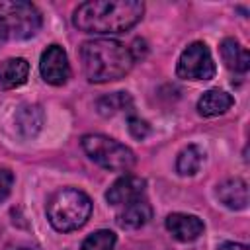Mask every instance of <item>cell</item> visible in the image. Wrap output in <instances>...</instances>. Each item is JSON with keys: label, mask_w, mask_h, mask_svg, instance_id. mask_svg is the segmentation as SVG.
Masks as SVG:
<instances>
[{"label": "cell", "mask_w": 250, "mask_h": 250, "mask_svg": "<svg viewBox=\"0 0 250 250\" xmlns=\"http://www.w3.org/2000/svg\"><path fill=\"white\" fill-rule=\"evenodd\" d=\"M12 186H14V174L8 168H0V203L8 199V195L12 193Z\"/></svg>", "instance_id": "cell-19"}, {"label": "cell", "mask_w": 250, "mask_h": 250, "mask_svg": "<svg viewBox=\"0 0 250 250\" xmlns=\"http://www.w3.org/2000/svg\"><path fill=\"white\" fill-rule=\"evenodd\" d=\"M143 14L145 4L141 0H90L74 10L72 23L84 33L111 35L131 29Z\"/></svg>", "instance_id": "cell-1"}, {"label": "cell", "mask_w": 250, "mask_h": 250, "mask_svg": "<svg viewBox=\"0 0 250 250\" xmlns=\"http://www.w3.org/2000/svg\"><path fill=\"white\" fill-rule=\"evenodd\" d=\"M234 105V98L219 88H211L207 92H203V96L197 100V111L203 117H215V115H223L227 113L230 107Z\"/></svg>", "instance_id": "cell-13"}, {"label": "cell", "mask_w": 250, "mask_h": 250, "mask_svg": "<svg viewBox=\"0 0 250 250\" xmlns=\"http://www.w3.org/2000/svg\"><path fill=\"white\" fill-rule=\"evenodd\" d=\"M80 145L92 162L109 172H129L137 162L135 152L129 146L100 133L84 135Z\"/></svg>", "instance_id": "cell-5"}, {"label": "cell", "mask_w": 250, "mask_h": 250, "mask_svg": "<svg viewBox=\"0 0 250 250\" xmlns=\"http://www.w3.org/2000/svg\"><path fill=\"white\" fill-rule=\"evenodd\" d=\"M166 229L168 232L180 240V242H191L195 238H199L203 234V221L195 215H188V213H170L166 217Z\"/></svg>", "instance_id": "cell-9"}, {"label": "cell", "mask_w": 250, "mask_h": 250, "mask_svg": "<svg viewBox=\"0 0 250 250\" xmlns=\"http://www.w3.org/2000/svg\"><path fill=\"white\" fill-rule=\"evenodd\" d=\"M43 121H45V113L35 104L33 105H21L16 113V127L21 133V137H25V139L35 137L41 131Z\"/></svg>", "instance_id": "cell-15"}, {"label": "cell", "mask_w": 250, "mask_h": 250, "mask_svg": "<svg viewBox=\"0 0 250 250\" xmlns=\"http://www.w3.org/2000/svg\"><path fill=\"white\" fill-rule=\"evenodd\" d=\"M92 215V199L76 189V188H62L51 195L47 203V219L51 227L59 232L78 230L88 223Z\"/></svg>", "instance_id": "cell-3"}, {"label": "cell", "mask_w": 250, "mask_h": 250, "mask_svg": "<svg viewBox=\"0 0 250 250\" xmlns=\"http://www.w3.org/2000/svg\"><path fill=\"white\" fill-rule=\"evenodd\" d=\"M203 162V150L195 145H188L186 148L180 150L176 158V172L180 176H193L199 172Z\"/></svg>", "instance_id": "cell-16"}, {"label": "cell", "mask_w": 250, "mask_h": 250, "mask_svg": "<svg viewBox=\"0 0 250 250\" xmlns=\"http://www.w3.org/2000/svg\"><path fill=\"white\" fill-rule=\"evenodd\" d=\"M29 76V62L21 57H12L0 62V88L14 90L27 82Z\"/></svg>", "instance_id": "cell-12"}, {"label": "cell", "mask_w": 250, "mask_h": 250, "mask_svg": "<svg viewBox=\"0 0 250 250\" xmlns=\"http://www.w3.org/2000/svg\"><path fill=\"white\" fill-rule=\"evenodd\" d=\"M127 105H131V96L127 92H115L98 102V109L102 115H113L117 111H123Z\"/></svg>", "instance_id": "cell-18"}, {"label": "cell", "mask_w": 250, "mask_h": 250, "mask_svg": "<svg viewBox=\"0 0 250 250\" xmlns=\"http://www.w3.org/2000/svg\"><path fill=\"white\" fill-rule=\"evenodd\" d=\"M21 250H25V248H21Z\"/></svg>", "instance_id": "cell-22"}, {"label": "cell", "mask_w": 250, "mask_h": 250, "mask_svg": "<svg viewBox=\"0 0 250 250\" xmlns=\"http://www.w3.org/2000/svg\"><path fill=\"white\" fill-rule=\"evenodd\" d=\"M219 51H221V59L225 62V66L232 72H238V74H244L250 66V55L248 51L234 39V37H227L221 41L219 45Z\"/></svg>", "instance_id": "cell-14"}, {"label": "cell", "mask_w": 250, "mask_h": 250, "mask_svg": "<svg viewBox=\"0 0 250 250\" xmlns=\"http://www.w3.org/2000/svg\"><path fill=\"white\" fill-rule=\"evenodd\" d=\"M80 61L84 74L90 82L104 84L113 82L129 74L133 68L135 57L129 47L117 39H90L80 47Z\"/></svg>", "instance_id": "cell-2"}, {"label": "cell", "mask_w": 250, "mask_h": 250, "mask_svg": "<svg viewBox=\"0 0 250 250\" xmlns=\"http://www.w3.org/2000/svg\"><path fill=\"white\" fill-rule=\"evenodd\" d=\"M146 189V182L141 178V176H135V174H125L121 178H117L109 189L105 191V199L109 205H115V207H121L133 199H139L143 197Z\"/></svg>", "instance_id": "cell-8"}, {"label": "cell", "mask_w": 250, "mask_h": 250, "mask_svg": "<svg viewBox=\"0 0 250 250\" xmlns=\"http://www.w3.org/2000/svg\"><path fill=\"white\" fill-rule=\"evenodd\" d=\"M43 18L35 4L23 0H8L0 4V45L8 41H23L41 29Z\"/></svg>", "instance_id": "cell-4"}, {"label": "cell", "mask_w": 250, "mask_h": 250, "mask_svg": "<svg viewBox=\"0 0 250 250\" xmlns=\"http://www.w3.org/2000/svg\"><path fill=\"white\" fill-rule=\"evenodd\" d=\"M129 133L135 137V139H145L148 133H150V127H148V123L145 121V119H141V117H131L129 119Z\"/></svg>", "instance_id": "cell-20"}, {"label": "cell", "mask_w": 250, "mask_h": 250, "mask_svg": "<svg viewBox=\"0 0 250 250\" xmlns=\"http://www.w3.org/2000/svg\"><path fill=\"white\" fill-rule=\"evenodd\" d=\"M217 197L219 201L232 211L246 209L248 205V186L242 178H230L217 186Z\"/></svg>", "instance_id": "cell-11"}, {"label": "cell", "mask_w": 250, "mask_h": 250, "mask_svg": "<svg viewBox=\"0 0 250 250\" xmlns=\"http://www.w3.org/2000/svg\"><path fill=\"white\" fill-rule=\"evenodd\" d=\"M115 242H117L115 232H111L107 229H102V230H96L90 236H86L80 250H113Z\"/></svg>", "instance_id": "cell-17"}, {"label": "cell", "mask_w": 250, "mask_h": 250, "mask_svg": "<svg viewBox=\"0 0 250 250\" xmlns=\"http://www.w3.org/2000/svg\"><path fill=\"white\" fill-rule=\"evenodd\" d=\"M217 250H248V246L240 244V242H223Z\"/></svg>", "instance_id": "cell-21"}, {"label": "cell", "mask_w": 250, "mask_h": 250, "mask_svg": "<svg viewBox=\"0 0 250 250\" xmlns=\"http://www.w3.org/2000/svg\"><path fill=\"white\" fill-rule=\"evenodd\" d=\"M150 219H152V207L145 197H139V199H133V201L121 205V211L115 217L117 225L121 229H127V230L141 229Z\"/></svg>", "instance_id": "cell-10"}, {"label": "cell", "mask_w": 250, "mask_h": 250, "mask_svg": "<svg viewBox=\"0 0 250 250\" xmlns=\"http://www.w3.org/2000/svg\"><path fill=\"white\" fill-rule=\"evenodd\" d=\"M217 72L215 61L211 57L209 47L203 41H193L189 43L180 59H178V66H176V74L184 80H209L213 78Z\"/></svg>", "instance_id": "cell-6"}, {"label": "cell", "mask_w": 250, "mask_h": 250, "mask_svg": "<svg viewBox=\"0 0 250 250\" xmlns=\"http://www.w3.org/2000/svg\"><path fill=\"white\" fill-rule=\"evenodd\" d=\"M39 72L43 80L51 86H62L70 78V64L64 49L61 45H49L41 53Z\"/></svg>", "instance_id": "cell-7"}]
</instances>
